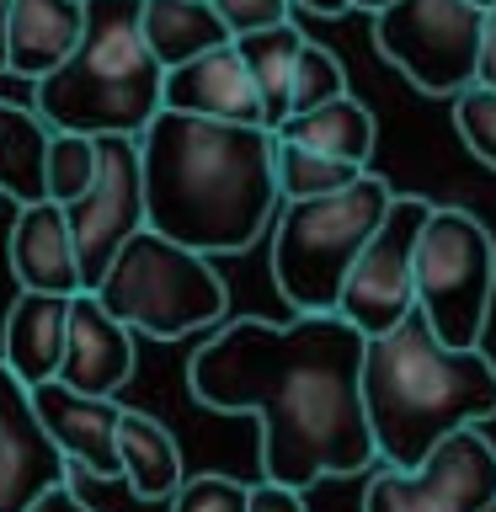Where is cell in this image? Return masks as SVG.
Segmentation results:
<instances>
[{"instance_id":"cell-23","label":"cell","mask_w":496,"mask_h":512,"mask_svg":"<svg viewBox=\"0 0 496 512\" xmlns=\"http://www.w3.org/2000/svg\"><path fill=\"white\" fill-rule=\"evenodd\" d=\"M43 155H48V128L38 123V112L0 102V192L16 208L48 203L43 198Z\"/></svg>"},{"instance_id":"cell-30","label":"cell","mask_w":496,"mask_h":512,"mask_svg":"<svg viewBox=\"0 0 496 512\" xmlns=\"http://www.w3.org/2000/svg\"><path fill=\"white\" fill-rule=\"evenodd\" d=\"M246 512H310L304 507V496L299 491H283V486H251V502H246Z\"/></svg>"},{"instance_id":"cell-16","label":"cell","mask_w":496,"mask_h":512,"mask_svg":"<svg viewBox=\"0 0 496 512\" xmlns=\"http://www.w3.org/2000/svg\"><path fill=\"white\" fill-rule=\"evenodd\" d=\"M11 272L22 294H80V262H75V240L64 224V208L54 203H27L16 208L11 224Z\"/></svg>"},{"instance_id":"cell-12","label":"cell","mask_w":496,"mask_h":512,"mask_svg":"<svg viewBox=\"0 0 496 512\" xmlns=\"http://www.w3.org/2000/svg\"><path fill=\"white\" fill-rule=\"evenodd\" d=\"M27 400L38 427L48 432V443L64 454L70 470H86L91 480H118V422H123L118 400L75 395L59 379L27 390Z\"/></svg>"},{"instance_id":"cell-21","label":"cell","mask_w":496,"mask_h":512,"mask_svg":"<svg viewBox=\"0 0 496 512\" xmlns=\"http://www.w3.org/2000/svg\"><path fill=\"white\" fill-rule=\"evenodd\" d=\"M139 38L160 70H182L187 59L224 48L230 32L208 0H139Z\"/></svg>"},{"instance_id":"cell-35","label":"cell","mask_w":496,"mask_h":512,"mask_svg":"<svg viewBox=\"0 0 496 512\" xmlns=\"http://www.w3.org/2000/svg\"><path fill=\"white\" fill-rule=\"evenodd\" d=\"M390 0H352V11H384Z\"/></svg>"},{"instance_id":"cell-24","label":"cell","mask_w":496,"mask_h":512,"mask_svg":"<svg viewBox=\"0 0 496 512\" xmlns=\"http://www.w3.org/2000/svg\"><path fill=\"white\" fill-rule=\"evenodd\" d=\"M358 176H363V171L342 166V160H326V155L294 150V144H278V155H272V182H278V203L326 198V192L352 187Z\"/></svg>"},{"instance_id":"cell-20","label":"cell","mask_w":496,"mask_h":512,"mask_svg":"<svg viewBox=\"0 0 496 512\" xmlns=\"http://www.w3.org/2000/svg\"><path fill=\"white\" fill-rule=\"evenodd\" d=\"M187 480L182 448L155 416L144 411H123L118 422V486H128L139 502H160L166 507Z\"/></svg>"},{"instance_id":"cell-27","label":"cell","mask_w":496,"mask_h":512,"mask_svg":"<svg viewBox=\"0 0 496 512\" xmlns=\"http://www.w3.org/2000/svg\"><path fill=\"white\" fill-rule=\"evenodd\" d=\"M454 128L464 139V150H470L480 166L496 171V91L491 86H470L454 96Z\"/></svg>"},{"instance_id":"cell-29","label":"cell","mask_w":496,"mask_h":512,"mask_svg":"<svg viewBox=\"0 0 496 512\" xmlns=\"http://www.w3.org/2000/svg\"><path fill=\"white\" fill-rule=\"evenodd\" d=\"M208 6L219 11V22H224V32H230V43L246 38V32L294 22V16H288V11H294V0H208Z\"/></svg>"},{"instance_id":"cell-9","label":"cell","mask_w":496,"mask_h":512,"mask_svg":"<svg viewBox=\"0 0 496 512\" xmlns=\"http://www.w3.org/2000/svg\"><path fill=\"white\" fill-rule=\"evenodd\" d=\"M432 214L427 198H406L395 192V203L384 208L379 230L368 235V246L358 251L342 299H336V315L347 320L363 342L395 331L400 320L416 310V240H422V224Z\"/></svg>"},{"instance_id":"cell-4","label":"cell","mask_w":496,"mask_h":512,"mask_svg":"<svg viewBox=\"0 0 496 512\" xmlns=\"http://www.w3.org/2000/svg\"><path fill=\"white\" fill-rule=\"evenodd\" d=\"M166 70L139 38V0H86L75 54L32 86V112L48 134L139 139L160 112Z\"/></svg>"},{"instance_id":"cell-7","label":"cell","mask_w":496,"mask_h":512,"mask_svg":"<svg viewBox=\"0 0 496 512\" xmlns=\"http://www.w3.org/2000/svg\"><path fill=\"white\" fill-rule=\"evenodd\" d=\"M496 299V240L470 208H438L416 240V315L443 347H480Z\"/></svg>"},{"instance_id":"cell-6","label":"cell","mask_w":496,"mask_h":512,"mask_svg":"<svg viewBox=\"0 0 496 512\" xmlns=\"http://www.w3.org/2000/svg\"><path fill=\"white\" fill-rule=\"evenodd\" d=\"M96 304L128 336L182 342L187 331L219 326L224 310H230V294H224V278L208 267V256H192L171 240H160L155 230H139L102 272Z\"/></svg>"},{"instance_id":"cell-17","label":"cell","mask_w":496,"mask_h":512,"mask_svg":"<svg viewBox=\"0 0 496 512\" xmlns=\"http://www.w3.org/2000/svg\"><path fill=\"white\" fill-rule=\"evenodd\" d=\"M80 32H86V0H11L6 75H22L38 86L75 54Z\"/></svg>"},{"instance_id":"cell-15","label":"cell","mask_w":496,"mask_h":512,"mask_svg":"<svg viewBox=\"0 0 496 512\" xmlns=\"http://www.w3.org/2000/svg\"><path fill=\"white\" fill-rule=\"evenodd\" d=\"M128 379H134V336L96 304V294H70V326H64L59 384L75 390V395L112 400Z\"/></svg>"},{"instance_id":"cell-18","label":"cell","mask_w":496,"mask_h":512,"mask_svg":"<svg viewBox=\"0 0 496 512\" xmlns=\"http://www.w3.org/2000/svg\"><path fill=\"white\" fill-rule=\"evenodd\" d=\"M64 326H70V299L59 294H16L6 310V336H0V363L22 390L59 379L64 363Z\"/></svg>"},{"instance_id":"cell-32","label":"cell","mask_w":496,"mask_h":512,"mask_svg":"<svg viewBox=\"0 0 496 512\" xmlns=\"http://www.w3.org/2000/svg\"><path fill=\"white\" fill-rule=\"evenodd\" d=\"M27 512H91V507L80 502V496H75L70 486H59V491H48V496H38V502H32Z\"/></svg>"},{"instance_id":"cell-19","label":"cell","mask_w":496,"mask_h":512,"mask_svg":"<svg viewBox=\"0 0 496 512\" xmlns=\"http://www.w3.org/2000/svg\"><path fill=\"white\" fill-rule=\"evenodd\" d=\"M278 144H294V150H310V155H326V160H342L352 171H368L374 160V112H368L358 96H336V102L315 107V112H299V118H283L272 128Z\"/></svg>"},{"instance_id":"cell-2","label":"cell","mask_w":496,"mask_h":512,"mask_svg":"<svg viewBox=\"0 0 496 512\" xmlns=\"http://www.w3.org/2000/svg\"><path fill=\"white\" fill-rule=\"evenodd\" d=\"M272 155L278 139L267 128L155 112L139 134L144 230L192 256H235L256 246L278 214Z\"/></svg>"},{"instance_id":"cell-26","label":"cell","mask_w":496,"mask_h":512,"mask_svg":"<svg viewBox=\"0 0 496 512\" xmlns=\"http://www.w3.org/2000/svg\"><path fill=\"white\" fill-rule=\"evenodd\" d=\"M336 96H347L342 59H336L331 48H320V43H304L299 64H294V80H288V118L326 107V102H336Z\"/></svg>"},{"instance_id":"cell-10","label":"cell","mask_w":496,"mask_h":512,"mask_svg":"<svg viewBox=\"0 0 496 512\" xmlns=\"http://www.w3.org/2000/svg\"><path fill=\"white\" fill-rule=\"evenodd\" d=\"M363 512H496V448L480 427L448 432L416 470L374 464Z\"/></svg>"},{"instance_id":"cell-33","label":"cell","mask_w":496,"mask_h":512,"mask_svg":"<svg viewBox=\"0 0 496 512\" xmlns=\"http://www.w3.org/2000/svg\"><path fill=\"white\" fill-rule=\"evenodd\" d=\"M294 6L315 11V16H347V11H352V0H294Z\"/></svg>"},{"instance_id":"cell-1","label":"cell","mask_w":496,"mask_h":512,"mask_svg":"<svg viewBox=\"0 0 496 512\" xmlns=\"http://www.w3.org/2000/svg\"><path fill=\"white\" fill-rule=\"evenodd\" d=\"M363 347L342 315H240L192 352L187 390L208 411L256 416L262 480L304 496L315 480L379 464L363 416Z\"/></svg>"},{"instance_id":"cell-36","label":"cell","mask_w":496,"mask_h":512,"mask_svg":"<svg viewBox=\"0 0 496 512\" xmlns=\"http://www.w3.org/2000/svg\"><path fill=\"white\" fill-rule=\"evenodd\" d=\"M470 6H475V11H491V6H496V0H470Z\"/></svg>"},{"instance_id":"cell-11","label":"cell","mask_w":496,"mask_h":512,"mask_svg":"<svg viewBox=\"0 0 496 512\" xmlns=\"http://www.w3.org/2000/svg\"><path fill=\"white\" fill-rule=\"evenodd\" d=\"M80 262V294H96L128 240L144 230V187H139V139H96V176L80 198L64 208Z\"/></svg>"},{"instance_id":"cell-14","label":"cell","mask_w":496,"mask_h":512,"mask_svg":"<svg viewBox=\"0 0 496 512\" xmlns=\"http://www.w3.org/2000/svg\"><path fill=\"white\" fill-rule=\"evenodd\" d=\"M160 112H182V118H203V123H235V128H267L262 96H256L235 43L187 59L182 70H166V80H160Z\"/></svg>"},{"instance_id":"cell-22","label":"cell","mask_w":496,"mask_h":512,"mask_svg":"<svg viewBox=\"0 0 496 512\" xmlns=\"http://www.w3.org/2000/svg\"><path fill=\"white\" fill-rule=\"evenodd\" d=\"M310 43L294 22L283 27H262V32H246V38H235V54L246 64L256 96H262V123L267 134L288 118V80H294V64H299V48Z\"/></svg>"},{"instance_id":"cell-5","label":"cell","mask_w":496,"mask_h":512,"mask_svg":"<svg viewBox=\"0 0 496 512\" xmlns=\"http://www.w3.org/2000/svg\"><path fill=\"white\" fill-rule=\"evenodd\" d=\"M395 187L379 171H363L352 187L326 198L278 203L272 214V283L294 315H336L342 283L368 235L379 230Z\"/></svg>"},{"instance_id":"cell-31","label":"cell","mask_w":496,"mask_h":512,"mask_svg":"<svg viewBox=\"0 0 496 512\" xmlns=\"http://www.w3.org/2000/svg\"><path fill=\"white\" fill-rule=\"evenodd\" d=\"M475 86H491V91H496V6L486 11V22H480V54H475Z\"/></svg>"},{"instance_id":"cell-25","label":"cell","mask_w":496,"mask_h":512,"mask_svg":"<svg viewBox=\"0 0 496 512\" xmlns=\"http://www.w3.org/2000/svg\"><path fill=\"white\" fill-rule=\"evenodd\" d=\"M96 176V139L80 134H48V155H43V198L54 208H70Z\"/></svg>"},{"instance_id":"cell-3","label":"cell","mask_w":496,"mask_h":512,"mask_svg":"<svg viewBox=\"0 0 496 512\" xmlns=\"http://www.w3.org/2000/svg\"><path fill=\"white\" fill-rule=\"evenodd\" d=\"M363 416L384 470H416L448 432L496 416V363L480 347H443L411 310L363 347Z\"/></svg>"},{"instance_id":"cell-13","label":"cell","mask_w":496,"mask_h":512,"mask_svg":"<svg viewBox=\"0 0 496 512\" xmlns=\"http://www.w3.org/2000/svg\"><path fill=\"white\" fill-rule=\"evenodd\" d=\"M70 464L32 416L27 390L0 363V512H27L38 496L59 491Z\"/></svg>"},{"instance_id":"cell-34","label":"cell","mask_w":496,"mask_h":512,"mask_svg":"<svg viewBox=\"0 0 496 512\" xmlns=\"http://www.w3.org/2000/svg\"><path fill=\"white\" fill-rule=\"evenodd\" d=\"M6 22H11V0H0V75H6Z\"/></svg>"},{"instance_id":"cell-28","label":"cell","mask_w":496,"mask_h":512,"mask_svg":"<svg viewBox=\"0 0 496 512\" xmlns=\"http://www.w3.org/2000/svg\"><path fill=\"white\" fill-rule=\"evenodd\" d=\"M246 502H251V486H240V480H230V475L203 470V475L182 480V491L166 502V512H246Z\"/></svg>"},{"instance_id":"cell-8","label":"cell","mask_w":496,"mask_h":512,"mask_svg":"<svg viewBox=\"0 0 496 512\" xmlns=\"http://www.w3.org/2000/svg\"><path fill=\"white\" fill-rule=\"evenodd\" d=\"M480 22L470 0H390L374 11V43L416 91L459 96L475 86Z\"/></svg>"}]
</instances>
